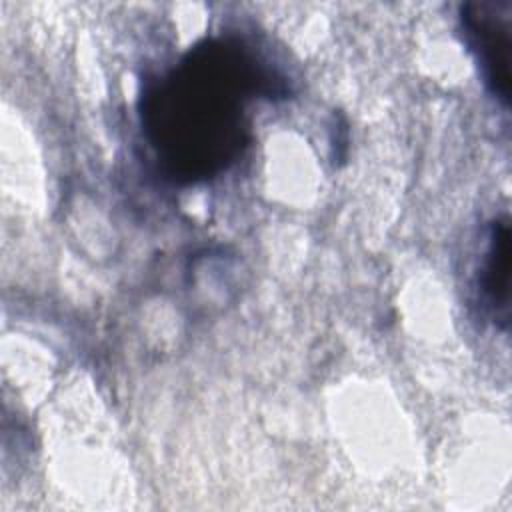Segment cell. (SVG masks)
Masks as SVG:
<instances>
[{
	"label": "cell",
	"mask_w": 512,
	"mask_h": 512,
	"mask_svg": "<svg viewBox=\"0 0 512 512\" xmlns=\"http://www.w3.org/2000/svg\"><path fill=\"white\" fill-rule=\"evenodd\" d=\"M286 94V80L246 40L210 36L146 80L140 126L166 178L200 184L226 172L250 144L248 104Z\"/></svg>",
	"instance_id": "obj_1"
},
{
	"label": "cell",
	"mask_w": 512,
	"mask_h": 512,
	"mask_svg": "<svg viewBox=\"0 0 512 512\" xmlns=\"http://www.w3.org/2000/svg\"><path fill=\"white\" fill-rule=\"evenodd\" d=\"M480 300L490 320L508 330L510 322V224L506 218H496L490 224L488 248L478 276Z\"/></svg>",
	"instance_id": "obj_3"
},
{
	"label": "cell",
	"mask_w": 512,
	"mask_h": 512,
	"mask_svg": "<svg viewBox=\"0 0 512 512\" xmlns=\"http://www.w3.org/2000/svg\"><path fill=\"white\" fill-rule=\"evenodd\" d=\"M458 20L464 44L474 56L488 92L502 106H508L512 88V2H466L460 6Z\"/></svg>",
	"instance_id": "obj_2"
}]
</instances>
